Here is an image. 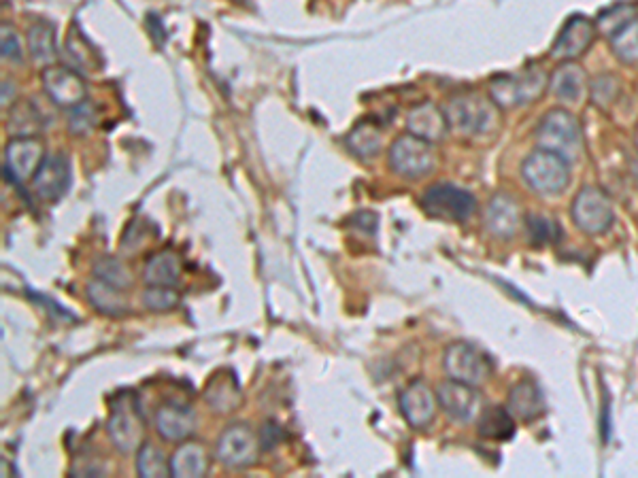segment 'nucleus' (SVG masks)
I'll list each match as a JSON object with an SVG mask.
<instances>
[{
  "label": "nucleus",
  "mask_w": 638,
  "mask_h": 478,
  "mask_svg": "<svg viewBox=\"0 0 638 478\" xmlns=\"http://www.w3.org/2000/svg\"><path fill=\"white\" fill-rule=\"evenodd\" d=\"M445 117L449 130L464 139L490 136L500 126L498 107L492 98L477 92H460L445 102Z\"/></svg>",
  "instance_id": "nucleus-1"
},
{
  "label": "nucleus",
  "mask_w": 638,
  "mask_h": 478,
  "mask_svg": "<svg viewBox=\"0 0 638 478\" xmlns=\"http://www.w3.org/2000/svg\"><path fill=\"white\" fill-rule=\"evenodd\" d=\"M534 141L539 149L558 153L570 164L577 162L583 153L581 124L568 109L547 111L534 130Z\"/></svg>",
  "instance_id": "nucleus-2"
},
{
  "label": "nucleus",
  "mask_w": 638,
  "mask_h": 478,
  "mask_svg": "<svg viewBox=\"0 0 638 478\" xmlns=\"http://www.w3.org/2000/svg\"><path fill=\"white\" fill-rule=\"evenodd\" d=\"M107 434L111 438V445L124 453H137L145 442V417L141 411V404L132 391H120L109 408L107 419Z\"/></svg>",
  "instance_id": "nucleus-3"
},
{
  "label": "nucleus",
  "mask_w": 638,
  "mask_h": 478,
  "mask_svg": "<svg viewBox=\"0 0 638 478\" xmlns=\"http://www.w3.org/2000/svg\"><path fill=\"white\" fill-rule=\"evenodd\" d=\"M522 179L532 194L558 198L570 185V162L553 151L536 149L522 164Z\"/></svg>",
  "instance_id": "nucleus-4"
},
{
  "label": "nucleus",
  "mask_w": 638,
  "mask_h": 478,
  "mask_svg": "<svg viewBox=\"0 0 638 478\" xmlns=\"http://www.w3.org/2000/svg\"><path fill=\"white\" fill-rule=\"evenodd\" d=\"M549 88V77L541 68H526L522 73L498 75L490 81V98L502 111L528 107Z\"/></svg>",
  "instance_id": "nucleus-5"
},
{
  "label": "nucleus",
  "mask_w": 638,
  "mask_h": 478,
  "mask_svg": "<svg viewBox=\"0 0 638 478\" xmlns=\"http://www.w3.org/2000/svg\"><path fill=\"white\" fill-rule=\"evenodd\" d=\"M388 164L400 179L422 181L439 166V156L432 143L417 139L413 134H402L388 149Z\"/></svg>",
  "instance_id": "nucleus-6"
},
{
  "label": "nucleus",
  "mask_w": 638,
  "mask_h": 478,
  "mask_svg": "<svg viewBox=\"0 0 638 478\" xmlns=\"http://www.w3.org/2000/svg\"><path fill=\"white\" fill-rule=\"evenodd\" d=\"M262 442L247 423H234L217 436L215 459L228 470H247L258 464Z\"/></svg>",
  "instance_id": "nucleus-7"
},
{
  "label": "nucleus",
  "mask_w": 638,
  "mask_h": 478,
  "mask_svg": "<svg viewBox=\"0 0 638 478\" xmlns=\"http://www.w3.org/2000/svg\"><path fill=\"white\" fill-rule=\"evenodd\" d=\"M419 204H422L426 215L441 221H453V224H462L477 211V198L453 183L430 185L419 198Z\"/></svg>",
  "instance_id": "nucleus-8"
},
{
  "label": "nucleus",
  "mask_w": 638,
  "mask_h": 478,
  "mask_svg": "<svg viewBox=\"0 0 638 478\" xmlns=\"http://www.w3.org/2000/svg\"><path fill=\"white\" fill-rule=\"evenodd\" d=\"M570 215H573L575 226L590 236L609 232L615 221L611 198L594 185L581 187L573 200V207H570Z\"/></svg>",
  "instance_id": "nucleus-9"
},
{
  "label": "nucleus",
  "mask_w": 638,
  "mask_h": 478,
  "mask_svg": "<svg viewBox=\"0 0 638 478\" xmlns=\"http://www.w3.org/2000/svg\"><path fill=\"white\" fill-rule=\"evenodd\" d=\"M443 368L451 381L481 387L492 374V362L479 347L470 343H453L445 349Z\"/></svg>",
  "instance_id": "nucleus-10"
},
{
  "label": "nucleus",
  "mask_w": 638,
  "mask_h": 478,
  "mask_svg": "<svg viewBox=\"0 0 638 478\" xmlns=\"http://www.w3.org/2000/svg\"><path fill=\"white\" fill-rule=\"evenodd\" d=\"M45 94L60 109H75L88 100V85L83 77L69 66H45L41 73Z\"/></svg>",
  "instance_id": "nucleus-11"
},
{
  "label": "nucleus",
  "mask_w": 638,
  "mask_h": 478,
  "mask_svg": "<svg viewBox=\"0 0 638 478\" xmlns=\"http://www.w3.org/2000/svg\"><path fill=\"white\" fill-rule=\"evenodd\" d=\"M436 400H439V408H443V413L451 421L462 425L477 421L483 411V400L477 387L451 379L436 387Z\"/></svg>",
  "instance_id": "nucleus-12"
},
{
  "label": "nucleus",
  "mask_w": 638,
  "mask_h": 478,
  "mask_svg": "<svg viewBox=\"0 0 638 478\" xmlns=\"http://www.w3.org/2000/svg\"><path fill=\"white\" fill-rule=\"evenodd\" d=\"M45 160V147L35 136H13L5 147V177L13 183L32 181Z\"/></svg>",
  "instance_id": "nucleus-13"
},
{
  "label": "nucleus",
  "mask_w": 638,
  "mask_h": 478,
  "mask_svg": "<svg viewBox=\"0 0 638 478\" xmlns=\"http://www.w3.org/2000/svg\"><path fill=\"white\" fill-rule=\"evenodd\" d=\"M596 37H598L596 22L587 20V17L583 15H573L562 26L558 39L551 45L549 54L551 58H556L560 62H577L592 49Z\"/></svg>",
  "instance_id": "nucleus-14"
},
{
  "label": "nucleus",
  "mask_w": 638,
  "mask_h": 478,
  "mask_svg": "<svg viewBox=\"0 0 638 478\" xmlns=\"http://www.w3.org/2000/svg\"><path fill=\"white\" fill-rule=\"evenodd\" d=\"M71 162L64 153L45 156L37 175L32 177V190L45 202H58L71 187Z\"/></svg>",
  "instance_id": "nucleus-15"
},
{
  "label": "nucleus",
  "mask_w": 638,
  "mask_h": 478,
  "mask_svg": "<svg viewBox=\"0 0 638 478\" xmlns=\"http://www.w3.org/2000/svg\"><path fill=\"white\" fill-rule=\"evenodd\" d=\"M439 400L436 391L424 381H413L402 389L400 394V413L415 430H424L434 421Z\"/></svg>",
  "instance_id": "nucleus-16"
},
{
  "label": "nucleus",
  "mask_w": 638,
  "mask_h": 478,
  "mask_svg": "<svg viewBox=\"0 0 638 478\" xmlns=\"http://www.w3.org/2000/svg\"><path fill=\"white\" fill-rule=\"evenodd\" d=\"M198 417L192 411V406L169 400L158 406V411L154 415V425L156 432L166 440V442H183L188 440L194 430H196Z\"/></svg>",
  "instance_id": "nucleus-17"
},
{
  "label": "nucleus",
  "mask_w": 638,
  "mask_h": 478,
  "mask_svg": "<svg viewBox=\"0 0 638 478\" xmlns=\"http://www.w3.org/2000/svg\"><path fill=\"white\" fill-rule=\"evenodd\" d=\"M485 228L490 230L496 238H513L522 226V211H519V204L513 196L509 194H496L488 207H485Z\"/></svg>",
  "instance_id": "nucleus-18"
},
{
  "label": "nucleus",
  "mask_w": 638,
  "mask_h": 478,
  "mask_svg": "<svg viewBox=\"0 0 638 478\" xmlns=\"http://www.w3.org/2000/svg\"><path fill=\"white\" fill-rule=\"evenodd\" d=\"M407 130L417 139H424L432 145L441 143L449 132L445 111L436 107L434 102H422L407 113Z\"/></svg>",
  "instance_id": "nucleus-19"
},
{
  "label": "nucleus",
  "mask_w": 638,
  "mask_h": 478,
  "mask_svg": "<svg viewBox=\"0 0 638 478\" xmlns=\"http://www.w3.org/2000/svg\"><path fill=\"white\" fill-rule=\"evenodd\" d=\"M549 90L562 102L581 105L590 92V81L577 62H562V66H558L549 77Z\"/></svg>",
  "instance_id": "nucleus-20"
},
{
  "label": "nucleus",
  "mask_w": 638,
  "mask_h": 478,
  "mask_svg": "<svg viewBox=\"0 0 638 478\" xmlns=\"http://www.w3.org/2000/svg\"><path fill=\"white\" fill-rule=\"evenodd\" d=\"M211 464L209 449L203 442H181L171 455V476L177 478H200L205 476Z\"/></svg>",
  "instance_id": "nucleus-21"
},
{
  "label": "nucleus",
  "mask_w": 638,
  "mask_h": 478,
  "mask_svg": "<svg viewBox=\"0 0 638 478\" xmlns=\"http://www.w3.org/2000/svg\"><path fill=\"white\" fill-rule=\"evenodd\" d=\"M507 408L511 415L519 421H534L545 413V398L539 385L530 379L519 381L509 394Z\"/></svg>",
  "instance_id": "nucleus-22"
},
{
  "label": "nucleus",
  "mask_w": 638,
  "mask_h": 478,
  "mask_svg": "<svg viewBox=\"0 0 638 478\" xmlns=\"http://www.w3.org/2000/svg\"><path fill=\"white\" fill-rule=\"evenodd\" d=\"M86 294L90 304L98 313H103L107 317H122L128 313V300L124 296V289L115 287L111 283H105L100 279H92L86 285Z\"/></svg>",
  "instance_id": "nucleus-23"
},
{
  "label": "nucleus",
  "mask_w": 638,
  "mask_h": 478,
  "mask_svg": "<svg viewBox=\"0 0 638 478\" xmlns=\"http://www.w3.org/2000/svg\"><path fill=\"white\" fill-rule=\"evenodd\" d=\"M181 279V260L171 249L151 255L143 268V281L147 285H169L175 287Z\"/></svg>",
  "instance_id": "nucleus-24"
},
{
  "label": "nucleus",
  "mask_w": 638,
  "mask_h": 478,
  "mask_svg": "<svg viewBox=\"0 0 638 478\" xmlns=\"http://www.w3.org/2000/svg\"><path fill=\"white\" fill-rule=\"evenodd\" d=\"M477 432L485 440H509L515 434V417L505 406L483 408L477 419Z\"/></svg>",
  "instance_id": "nucleus-25"
},
{
  "label": "nucleus",
  "mask_w": 638,
  "mask_h": 478,
  "mask_svg": "<svg viewBox=\"0 0 638 478\" xmlns=\"http://www.w3.org/2000/svg\"><path fill=\"white\" fill-rule=\"evenodd\" d=\"M347 147L356 158L371 162L383 149V130L375 122H360L347 134Z\"/></svg>",
  "instance_id": "nucleus-26"
},
{
  "label": "nucleus",
  "mask_w": 638,
  "mask_h": 478,
  "mask_svg": "<svg viewBox=\"0 0 638 478\" xmlns=\"http://www.w3.org/2000/svg\"><path fill=\"white\" fill-rule=\"evenodd\" d=\"M26 39L32 60L43 66H52V62L58 58L56 28L49 22H37L28 28Z\"/></svg>",
  "instance_id": "nucleus-27"
},
{
  "label": "nucleus",
  "mask_w": 638,
  "mask_h": 478,
  "mask_svg": "<svg viewBox=\"0 0 638 478\" xmlns=\"http://www.w3.org/2000/svg\"><path fill=\"white\" fill-rule=\"evenodd\" d=\"M7 128L13 136H35L43 128V115L35 102L24 100L9 111Z\"/></svg>",
  "instance_id": "nucleus-28"
},
{
  "label": "nucleus",
  "mask_w": 638,
  "mask_h": 478,
  "mask_svg": "<svg viewBox=\"0 0 638 478\" xmlns=\"http://www.w3.org/2000/svg\"><path fill=\"white\" fill-rule=\"evenodd\" d=\"M205 398L213 411L228 413V411H234V406L239 404L241 391H239L237 381H234L230 374H226V377H217L215 381L209 383Z\"/></svg>",
  "instance_id": "nucleus-29"
},
{
  "label": "nucleus",
  "mask_w": 638,
  "mask_h": 478,
  "mask_svg": "<svg viewBox=\"0 0 638 478\" xmlns=\"http://www.w3.org/2000/svg\"><path fill=\"white\" fill-rule=\"evenodd\" d=\"M137 472L143 478H166L171 476V459L154 442H143L137 451Z\"/></svg>",
  "instance_id": "nucleus-30"
},
{
  "label": "nucleus",
  "mask_w": 638,
  "mask_h": 478,
  "mask_svg": "<svg viewBox=\"0 0 638 478\" xmlns=\"http://www.w3.org/2000/svg\"><path fill=\"white\" fill-rule=\"evenodd\" d=\"M611 49L621 64L638 66V17L613 34Z\"/></svg>",
  "instance_id": "nucleus-31"
},
{
  "label": "nucleus",
  "mask_w": 638,
  "mask_h": 478,
  "mask_svg": "<svg viewBox=\"0 0 638 478\" xmlns=\"http://www.w3.org/2000/svg\"><path fill=\"white\" fill-rule=\"evenodd\" d=\"M526 234L534 247H545V245H551V243L558 241L560 226H558V221L549 215L532 213L526 217Z\"/></svg>",
  "instance_id": "nucleus-32"
},
{
  "label": "nucleus",
  "mask_w": 638,
  "mask_h": 478,
  "mask_svg": "<svg viewBox=\"0 0 638 478\" xmlns=\"http://www.w3.org/2000/svg\"><path fill=\"white\" fill-rule=\"evenodd\" d=\"M634 17H638L636 5H632V3H617V5L609 7V9H604L598 15L596 28H598V32L607 34V37L611 39L617 30H621L628 22H632Z\"/></svg>",
  "instance_id": "nucleus-33"
},
{
  "label": "nucleus",
  "mask_w": 638,
  "mask_h": 478,
  "mask_svg": "<svg viewBox=\"0 0 638 478\" xmlns=\"http://www.w3.org/2000/svg\"><path fill=\"white\" fill-rule=\"evenodd\" d=\"M94 277L105 281V283H111L115 287H120V289H124V292L132 285V275H130L128 266L122 260L113 258V255H105V258L96 260Z\"/></svg>",
  "instance_id": "nucleus-34"
},
{
  "label": "nucleus",
  "mask_w": 638,
  "mask_h": 478,
  "mask_svg": "<svg viewBox=\"0 0 638 478\" xmlns=\"http://www.w3.org/2000/svg\"><path fill=\"white\" fill-rule=\"evenodd\" d=\"M179 292L169 285H147L141 302L151 313H169L179 306Z\"/></svg>",
  "instance_id": "nucleus-35"
},
{
  "label": "nucleus",
  "mask_w": 638,
  "mask_h": 478,
  "mask_svg": "<svg viewBox=\"0 0 638 478\" xmlns=\"http://www.w3.org/2000/svg\"><path fill=\"white\" fill-rule=\"evenodd\" d=\"M619 79L611 73L607 75H598L592 85H590V94H592V100L596 102V105L600 109H609L613 102L617 100L619 96Z\"/></svg>",
  "instance_id": "nucleus-36"
},
{
  "label": "nucleus",
  "mask_w": 638,
  "mask_h": 478,
  "mask_svg": "<svg viewBox=\"0 0 638 478\" xmlns=\"http://www.w3.org/2000/svg\"><path fill=\"white\" fill-rule=\"evenodd\" d=\"M94 119H96V115H94V109L88 100L81 102V105L75 109H69V128L73 134L88 132L94 126Z\"/></svg>",
  "instance_id": "nucleus-37"
},
{
  "label": "nucleus",
  "mask_w": 638,
  "mask_h": 478,
  "mask_svg": "<svg viewBox=\"0 0 638 478\" xmlns=\"http://www.w3.org/2000/svg\"><path fill=\"white\" fill-rule=\"evenodd\" d=\"M0 49H3V58L9 62H22L24 47L18 37V32L13 28L3 26V37H0Z\"/></svg>",
  "instance_id": "nucleus-38"
},
{
  "label": "nucleus",
  "mask_w": 638,
  "mask_h": 478,
  "mask_svg": "<svg viewBox=\"0 0 638 478\" xmlns=\"http://www.w3.org/2000/svg\"><path fill=\"white\" fill-rule=\"evenodd\" d=\"M281 440V428L275 423H266L262 428V436H260V442H262V449L264 451H271L273 447L279 445Z\"/></svg>",
  "instance_id": "nucleus-39"
},
{
  "label": "nucleus",
  "mask_w": 638,
  "mask_h": 478,
  "mask_svg": "<svg viewBox=\"0 0 638 478\" xmlns=\"http://www.w3.org/2000/svg\"><path fill=\"white\" fill-rule=\"evenodd\" d=\"M630 173H632V179H634V183L638 185V158L630 164Z\"/></svg>",
  "instance_id": "nucleus-40"
},
{
  "label": "nucleus",
  "mask_w": 638,
  "mask_h": 478,
  "mask_svg": "<svg viewBox=\"0 0 638 478\" xmlns=\"http://www.w3.org/2000/svg\"><path fill=\"white\" fill-rule=\"evenodd\" d=\"M636 147H638V128H636Z\"/></svg>",
  "instance_id": "nucleus-41"
}]
</instances>
